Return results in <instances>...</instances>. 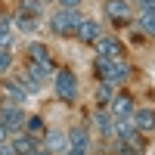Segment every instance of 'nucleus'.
<instances>
[{"label":"nucleus","instance_id":"obj_3","mask_svg":"<svg viewBox=\"0 0 155 155\" xmlns=\"http://www.w3.org/2000/svg\"><path fill=\"white\" fill-rule=\"evenodd\" d=\"M53 90L62 102H74L78 99V78L68 68H56L53 71Z\"/></svg>","mask_w":155,"mask_h":155},{"label":"nucleus","instance_id":"obj_14","mask_svg":"<svg viewBox=\"0 0 155 155\" xmlns=\"http://www.w3.org/2000/svg\"><path fill=\"white\" fill-rule=\"evenodd\" d=\"M65 140H68V149H90V137H87V130L84 127H71V130L65 134Z\"/></svg>","mask_w":155,"mask_h":155},{"label":"nucleus","instance_id":"obj_4","mask_svg":"<svg viewBox=\"0 0 155 155\" xmlns=\"http://www.w3.org/2000/svg\"><path fill=\"white\" fill-rule=\"evenodd\" d=\"M0 124H3L9 134H19L22 124H25V112H22V106H16V102L0 106Z\"/></svg>","mask_w":155,"mask_h":155},{"label":"nucleus","instance_id":"obj_6","mask_svg":"<svg viewBox=\"0 0 155 155\" xmlns=\"http://www.w3.org/2000/svg\"><path fill=\"white\" fill-rule=\"evenodd\" d=\"M28 59L34 62V65H41L47 74H53V71H56V62L50 59L47 47H44V44H37V41H31V44H28Z\"/></svg>","mask_w":155,"mask_h":155},{"label":"nucleus","instance_id":"obj_26","mask_svg":"<svg viewBox=\"0 0 155 155\" xmlns=\"http://www.w3.org/2000/svg\"><path fill=\"white\" fill-rule=\"evenodd\" d=\"M6 140H9V130H6L3 124H0V143H6Z\"/></svg>","mask_w":155,"mask_h":155},{"label":"nucleus","instance_id":"obj_2","mask_svg":"<svg viewBox=\"0 0 155 155\" xmlns=\"http://www.w3.org/2000/svg\"><path fill=\"white\" fill-rule=\"evenodd\" d=\"M78 22H81V12H78V9H65V6H59L53 16H50V31L59 34V37H71L74 28H78Z\"/></svg>","mask_w":155,"mask_h":155},{"label":"nucleus","instance_id":"obj_11","mask_svg":"<svg viewBox=\"0 0 155 155\" xmlns=\"http://www.w3.org/2000/svg\"><path fill=\"white\" fill-rule=\"evenodd\" d=\"M0 93H3L9 102H16V106H22V102L31 96L28 90L22 87V81H3V84H0Z\"/></svg>","mask_w":155,"mask_h":155},{"label":"nucleus","instance_id":"obj_12","mask_svg":"<svg viewBox=\"0 0 155 155\" xmlns=\"http://www.w3.org/2000/svg\"><path fill=\"white\" fill-rule=\"evenodd\" d=\"M9 146L16 149V155H31L34 149H41V140H37V137H31V134H16Z\"/></svg>","mask_w":155,"mask_h":155},{"label":"nucleus","instance_id":"obj_1","mask_svg":"<svg viewBox=\"0 0 155 155\" xmlns=\"http://www.w3.org/2000/svg\"><path fill=\"white\" fill-rule=\"evenodd\" d=\"M93 68H96V78L99 81H109V84H121L130 78V65L118 56V59H106V56H96L93 62Z\"/></svg>","mask_w":155,"mask_h":155},{"label":"nucleus","instance_id":"obj_13","mask_svg":"<svg viewBox=\"0 0 155 155\" xmlns=\"http://www.w3.org/2000/svg\"><path fill=\"white\" fill-rule=\"evenodd\" d=\"M130 121H134V127H137L140 134H149V130H152V124H155V115H152L149 106H143V109H134Z\"/></svg>","mask_w":155,"mask_h":155},{"label":"nucleus","instance_id":"obj_20","mask_svg":"<svg viewBox=\"0 0 155 155\" xmlns=\"http://www.w3.org/2000/svg\"><path fill=\"white\" fill-rule=\"evenodd\" d=\"M37 25H41V19H31V16H16V28L19 31H25V34H31V31H37Z\"/></svg>","mask_w":155,"mask_h":155},{"label":"nucleus","instance_id":"obj_19","mask_svg":"<svg viewBox=\"0 0 155 155\" xmlns=\"http://www.w3.org/2000/svg\"><path fill=\"white\" fill-rule=\"evenodd\" d=\"M112 96H115V84L99 81V87H96V102H99V106H109V102H112Z\"/></svg>","mask_w":155,"mask_h":155},{"label":"nucleus","instance_id":"obj_5","mask_svg":"<svg viewBox=\"0 0 155 155\" xmlns=\"http://www.w3.org/2000/svg\"><path fill=\"white\" fill-rule=\"evenodd\" d=\"M106 16H109V22H115V25H130L134 9H130L127 0H106Z\"/></svg>","mask_w":155,"mask_h":155},{"label":"nucleus","instance_id":"obj_16","mask_svg":"<svg viewBox=\"0 0 155 155\" xmlns=\"http://www.w3.org/2000/svg\"><path fill=\"white\" fill-rule=\"evenodd\" d=\"M22 127H25V134H31V137H37V140H41L44 130H47L41 115H25V124H22Z\"/></svg>","mask_w":155,"mask_h":155},{"label":"nucleus","instance_id":"obj_21","mask_svg":"<svg viewBox=\"0 0 155 155\" xmlns=\"http://www.w3.org/2000/svg\"><path fill=\"white\" fill-rule=\"evenodd\" d=\"M12 68V50H0V74H6Z\"/></svg>","mask_w":155,"mask_h":155},{"label":"nucleus","instance_id":"obj_24","mask_svg":"<svg viewBox=\"0 0 155 155\" xmlns=\"http://www.w3.org/2000/svg\"><path fill=\"white\" fill-rule=\"evenodd\" d=\"M137 6L143 9V12H152V0H137Z\"/></svg>","mask_w":155,"mask_h":155},{"label":"nucleus","instance_id":"obj_23","mask_svg":"<svg viewBox=\"0 0 155 155\" xmlns=\"http://www.w3.org/2000/svg\"><path fill=\"white\" fill-rule=\"evenodd\" d=\"M84 0H59V6H65V9H78Z\"/></svg>","mask_w":155,"mask_h":155},{"label":"nucleus","instance_id":"obj_22","mask_svg":"<svg viewBox=\"0 0 155 155\" xmlns=\"http://www.w3.org/2000/svg\"><path fill=\"white\" fill-rule=\"evenodd\" d=\"M140 28H143L146 34L155 31V19H152V12H143V16H140Z\"/></svg>","mask_w":155,"mask_h":155},{"label":"nucleus","instance_id":"obj_28","mask_svg":"<svg viewBox=\"0 0 155 155\" xmlns=\"http://www.w3.org/2000/svg\"><path fill=\"white\" fill-rule=\"evenodd\" d=\"M31 155H50V152H47V149H44V146H41V149H34V152H31Z\"/></svg>","mask_w":155,"mask_h":155},{"label":"nucleus","instance_id":"obj_27","mask_svg":"<svg viewBox=\"0 0 155 155\" xmlns=\"http://www.w3.org/2000/svg\"><path fill=\"white\" fill-rule=\"evenodd\" d=\"M65 155H87V152H84V149H68Z\"/></svg>","mask_w":155,"mask_h":155},{"label":"nucleus","instance_id":"obj_9","mask_svg":"<svg viewBox=\"0 0 155 155\" xmlns=\"http://www.w3.org/2000/svg\"><path fill=\"white\" fill-rule=\"evenodd\" d=\"M96 56H106V59H118L121 56V41H118V37H96Z\"/></svg>","mask_w":155,"mask_h":155},{"label":"nucleus","instance_id":"obj_15","mask_svg":"<svg viewBox=\"0 0 155 155\" xmlns=\"http://www.w3.org/2000/svg\"><path fill=\"white\" fill-rule=\"evenodd\" d=\"M16 47V31H12V22L6 16H0V50H12Z\"/></svg>","mask_w":155,"mask_h":155},{"label":"nucleus","instance_id":"obj_25","mask_svg":"<svg viewBox=\"0 0 155 155\" xmlns=\"http://www.w3.org/2000/svg\"><path fill=\"white\" fill-rule=\"evenodd\" d=\"M0 155H16V149H12V146H3V143H0Z\"/></svg>","mask_w":155,"mask_h":155},{"label":"nucleus","instance_id":"obj_7","mask_svg":"<svg viewBox=\"0 0 155 155\" xmlns=\"http://www.w3.org/2000/svg\"><path fill=\"white\" fill-rule=\"evenodd\" d=\"M109 106H112V118H130L134 109H137V102H134L130 93H115Z\"/></svg>","mask_w":155,"mask_h":155},{"label":"nucleus","instance_id":"obj_17","mask_svg":"<svg viewBox=\"0 0 155 155\" xmlns=\"http://www.w3.org/2000/svg\"><path fill=\"white\" fill-rule=\"evenodd\" d=\"M19 12L31 16V19H41L44 16V0H19Z\"/></svg>","mask_w":155,"mask_h":155},{"label":"nucleus","instance_id":"obj_8","mask_svg":"<svg viewBox=\"0 0 155 155\" xmlns=\"http://www.w3.org/2000/svg\"><path fill=\"white\" fill-rule=\"evenodd\" d=\"M50 155H65L68 152V140H65V134H62V130H44V143H41Z\"/></svg>","mask_w":155,"mask_h":155},{"label":"nucleus","instance_id":"obj_18","mask_svg":"<svg viewBox=\"0 0 155 155\" xmlns=\"http://www.w3.org/2000/svg\"><path fill=\"white\" fill-rule=\"evenodd\" d=\"M96 127H99V134L106 137V140H109V137L115 140V118H112L109 112H99V115H96Z\"/></svg>","mask_w":155,"mask_h":155},{"label":"nucleus","instance_id":"obj_10","mask_svg":"<svg viewBox=\"0 0 155 155\" xmlns=\"http://www.w3.org/2000/svg\"><path fill=\"white\" fill-rule=\"evenodd\" d=\"M99 34H102V31H99V22H93V19H81V22H78V28H74V37H78L81 44H93Z\"/></svg>","mask_w":155,"mask_h":155}]
</instances>
